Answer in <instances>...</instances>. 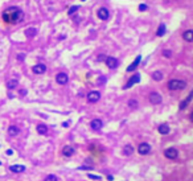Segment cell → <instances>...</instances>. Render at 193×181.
<instances>
[{
  "mask_svg": "<svg viewBox=\"0 0 193 181\" xmlns=\"http://www.w3.org/2000/svg\"><path fill=\"white\" fill-rule=\"evenodd\" d=\"M1 17L8 24H19L24 20V12L19 7H10L3 12Z\"/></svg>",
  "mask_w": 193,
  "mask_h": 181,
  "instance_id": "cell-1",
  "label": "cell"
},
{
  "mask_svg": "<svg viewBox=\"0 0 193 181\" xmlns=\"http://www.w3.org/2000/svg\"><path fill=\"white\" fill-rule=\"evenodd\" d=\"M187 87V82L181 81V79H171L168 82V89L172 91H177V90H183V89Z\"/></svg>",
  "mask_w": 193,
  "mask_h": 181,
  "instance_id": "cell-2",
  "label": "cell"
},
{
  "mask_svg": "<svg viewBox=\"0 0 193 181\" xmlns=\"http://www.w3.org/2000/svg\"><path fill=\"white\" fill-rule=\"evenodd\" d=\"M164 156L169 160H175V159H177L179 152L176 148H167V150L164 151Z\"/></svg>",
  "mask_w": 193,
  "mask_h": 181,
  "instance_id": "cell-3",
  "label": "cell"
},
{
  "mask_svg": "<svg viewBox=\"0 0 193 181\" xmlns=\"http://www.w3.org/2000/svg\"><path fill=\"white\" fill-rule=\"evenodd\" d=\"M139 82H140V74H139V73H136V74H134L132 77H131L130 81L125 85V87H123V89H125V90H127V89H130L131 86H134L135 83H139Z\"/></svg>",
  "mask_w": 193,
  "mask_h": 181,
  "instance_id": "cell-4",
  "label": "cell"
},
{
  "mask_svg": "<svg viewBox=\"0 0 193 181\" xmlns=\"http://www.w3.org/2000/svg\"><path fill=\"white\" fill-rule=\"evenodd\" d=\"M138 152H139L140 155L146 156V155H148V153L151 152V145L148 143H142L139 147H138Z\"/></svg>",
  "mask_w": 193,
  "mask_h": 181,
  "instance_id": "cell-5",
  "label": "cell"
},
{
  "mask_svg": "<svg viewBox=\"0 0 193 181\" xmlns=\"http://www.w3.org/2000/svg\"><path fill=\"white\" fill-rule=\"evenodd\" d=\"M96 16H98L101 20H107L110 17V12H109V10H107V8L102 7V8H99V10H98Z\"/></svg>",
  "mask_w": 193,
  "mask_h": 181,
  "instance_id": "cell-6",
  "label": "cell"
},
{
  "mask_svg": "<svg viewBox=\"0 0 193 181\" xmlns=\"http://www.w3.org/2000/svg\"><path fill=\"white\" fill-rule=\"evenodd\" d=\"M101 99V93L99 91H90V93L87 94V100L91 103L94 102H98Z\"/></svg>",
  "mask_w": 193,
  "mask_h": 181,
  "instance_id": "cell-7",
  "label": "cell"
},
{
  "mask_svg": "<svg viewBox=\"0 0 193 181\" xmlns=\"http://www.w3.org/2000/svg\"><path fill=\"white\" fill-rule=\"evenodd\" d=\"M106 65L109 66V69H116L119 65V61L115 57H106Z\"/></svg>",
  "mask_w": 193,
  "mask_h": 181,
  "instance_id": "cell-8",
  "label": "cell"
},
{
  "mask_svg": "<svg viewBox=\"0 0 193 181\" xmlns=\"http://www.w3.org/2000/svg\"><path fill=\"white\" fill-rule=\"evenodd\" d=\"M56 81L58 85H66L69 81L68 74H66V73H58V74L56 75Z\"/></svg>",
  "mask_w": 193,
  "mask_h": 181,
  "instance_id": "cell-9",
  "label": "cell"
},
{
  "mask_svg": "<svg viewBox=\"0 0 193 181\" xmlns=\"http://www.w3.org/2000/svg\"><path fill=\"white\" fill-rule=\"evenodd\" d=\"M162 100H163V98H162L160 94H157V93H151L150 94V102L152 103V105H160Z\"/></svg>",
  "mask_w": 193,
  "mask_h": 181,
  "instance_id": "cell-10",
  "label": "cell"
},
{
  "mask_svg": "<svg viewBox=\"0 0 193 181\" xmlns=\"http://www.w3.org/2000/svg\"><path fill=\"white\" fill-rule=\"evenodd\" d=\"M32 72L34 74H44V73L47 72V66L44 65V64H37V65H34L32 68Z\"/></svg>",
  "mask_w": 193,
  "mask_h": 181,
  "instance_id": "cell-11",
  "label": "cell"
},
{
  "mask_svg": "<svg viewBox=\"0 0 193 181\" xmlns=\"http://www.w3.org/2000/svg\"><path fill=\"white\" fill-rule=\"evenodd\" d=\"M90 127L93 128L94 131H99V130H102L103 123H102L101 119H93V120L90 122Z\"/></svg>",
  "mask_w": 193,
  "mask_h": 181,
  "instance_id": "cell-12",
  "label": "cell"
},
{
  "mask_svg": "<svg viewBox=\"0 0 193 181\" xmlns=\"http://www.w3.org/2000/svg\"><path fill=\"white\" fill-rule=\"evenodd\" d=\"M74 153H75V151H74V148H73L72 145H65V147H64L62 155L65 157H70V156H73Z\"/></svg>",
  "mask_w": 193,
  "mask_h": 181,
  "instance_id": "cell-13",
  "label": "cell"
},
{
  "mask_svg": "<svg viewBox=\"0 0 193 181\" xmlns=\"http://www.w3.org/2000/svg\"><path fill=\"white\" fill-rule=\"evenodd\" d=\"M140 61H142V56H138L136 58L134 59V62H132V64H131V65L127 68V72H128V73H130V72H134L135 69L138 68V65H139Z\"/></svg>",
  "mask_w": 193,
  "mask_h": 181,
  "instance_id": "cell-14",
  "label": "cell"
},
{
  "mask_svg": "<svg viewBox=\"0 0 193 181\" xmlns=\"http://www.w3.org/2000/svg\"><path fill=\"white\" fill-rule=\"evenodd\" d=\"M10 171L13 172V173H21V172L25 171V167L20 165V164H13V165L10 167Z\"/></svg>",
  "mask_w": 193,
  "mask_h": 181,
  "instance_id": "cell-15",
  "label": "cell"
},
{
  "mask_svg": "<svg viewBox=\"0 0 193 181\" xmlns=\"http://www.w3.org/2000/svg\"><path fill=\"white\" fill-rule=\"evenodd\" d=\"M24 34L28 38H32V37H34V36L37 34V29L34 28V27H32V28H27V29H25V32H24Z\"/></svg>",
  "mask_w": 193,
  "mask_h": 181,
  "instance_id": "cell-16",
  "label": "cell"
},
{
  "mask_svg": "<svg viewBox=\"0 0 193 181\" xmlns=\"http://www.w3.org/2000/svg\"><path fill=\"white\" fill-rule=\"evenodd\" d=\"M183 38L185 41H188V42H192V41H193V31H190V29L185 31V32H184V34H183Z\"/></svg>",
  "mask_w": 193,
  "mask_h": 181,
  "instance_id": "cell-17",
  "label": "cell"
},
{
  "mask_svg": "<svg viewBox=\"0 0 193 181\" xmlns=\"http://www.w3.org/2000/svg\"><path fill=\"white\" fill-rule=\"evenodd\" d=\"M159 132L162 135H168L169 134V126L167 123H163V124L159 126Z\"/></svg>",
  "mask_w": 193,
  "mask_h": 181,
  "instance_id": "cell-18",
  "label": "cell"
},
{
  "mask_svg": "<svg viewBox=\"0 0 193 181\" xmlns=\"http://www.w3.org/2000/svg\"><path fill=\"white\" fill-rule=\"evenodd\" d=\"M192 97H193V93H190L189 95H188L187 99H184V102L180 103V110H185V109H187V106L190 103V99H192Z\"/></svg>",
  "mask_w": 193,
  "mask_h": 181,
  "instance_id": "cell-19",
  "label": "cell"
},
{
  "mask_svg": "<svg viewBox=\"0 0 193 181\" xmlns=\"http://www.w3.org/2000/svg\"><path fill=\"white\" fill-rule=\"evenodd\" d=\"M123 153H125L126 156H130L134 153V147L131 145V144H126L125 148H123Z\"/></svg>",
  "mask_w": 193,
  "mask_h": 181,
  "instance_id": "cell-20",
  "label": "cell"
},
{
  "mask_svg": "<svg viewBox=\"0 0 193 181\" xmlns=\"http://www.w3.org/2000/svg\"><path fill=\"white\" fill-rule=\"evenodd\" d=\"M17 85H19L17 79H10V81L7 82V87L10 89V90H13V89L17 87Z\"/></svg>",
  "mask_w": 193,
  "mask_h": 181,
  "instance_id": "cell-21",
  "label": "cell"
},
{
  "mask_svg": "<svg viewBox=\"0 0 193 181\" xmlns=\"http://www.w3.org/2000/svg\"><path fill=\"white\" fill-rule=\"evenodd\" d=\"M20 130L19 127H16V126H11L10 128H8V134L11 135V136H16V135H19Z\"/></svg>",
  "mask_w": 193,
  "mask_h": 181,
  "instance_id": "cell-22",
  "label": "cell"
},
{
  "mask_svg": "<svg viewBox=\"0 0 193 181\" xmlns=\"http://www.w3.org/2000/svg\"><path fill=\"white\" fill-rule=\"evenodd\" d=\"M165 25L164 24H162V25H159V28H157V31H156V36L157 37H162V36H164V33H165Z\"/></svg>",
  "mask_w": 193,
  "mask_h": 181,
  "instance_id": "cell-23",
  "label": "cell"
},
{
  "mask_svg": "<svg viewBox=\"0 0 193 181\" xmlns=\"http://www.w3.org/2000/svg\"><path fill=\"white\" fill-rule=\"evenodd\" d=\"M37 132L40 135H47V132H48V127L45 124H38L37 126Z\"/></svg>",
  "mask_w": 193,
  "mask_h": 181,
  "instance_id": "cell-24",
  "label": "cell"
},
{
  "mask_svg": "<svg viewBox=\"0 0 193 181\" xmlns=\"http://www.w3.org/2000/svg\"><path fill=\"white\" fill-rule=\"evenodd\" d=\"M152 79H153V81H162V79H163V73L159 72V70L153 72L152 73Z\"/></svg>",
  "mask_w": 193,
  "mask_h": 181,
  "instance_id": "cell-25",
  "label": "cell"
},
{
  "mask_svg": "<svg viewBox=\"0 0 193 181\" xmlns=\"http://www.w3.org/2000/svg\"><path fill=\"white\" fill-rule=\"evenodd\" d=\"M78 10H79V5H72V7H70V8L68 10V15H69V16H73Z\"/></svg>",
  "mask_w": 193,
  "mask_h": 181,
  "instance_id": "cell-26",
  "label": "cell"
},
{
  "mask_svg": "<svg viewBox=\"0 0 193 181\" xmlns=\"http://www.w3.org/2000/svg\"><path fill=\"white\" fill-rule=\"evenodd\" d=\"M57 180H58V177L56 175H49L45 177V181H57Z\"/></svg>",
  "mask_w": 193,
  "mask_h": 181,
  "instance_id": "cell-27",
  "label": "cell"
},
{
  "mask_svg": "<svg viewBox=\"0 0 193 181\" xmlns=\"http://www.w3.org/2000/svg\"><path fill=\"white\" fill-rule=\"evenodd\" d=\"M128 106H130L131 109H136V107H138V102L135 99H131L130 102H128Z\"/></svg>",
  "mask_w": 193,
  "mask_h": 181,
  "instance_id": "cell-28",
  "label": "cell"
},
{
  "mask_svg": "<svg viewBox=\"0 0 193 181\" xmlns=\"http://www.w3.org/2000/svg\"><path fill=\"white\" fill-rule=\"evenodd\" d=\"M163 56L167 57V58H171V57H172V52H171V50L165 49V50H163Z\"/></svg>",
  "mask_w": 193,
  "mask_h": 181,
  "instance_id": "cell-29",
  "label": "cell"
},
{
  "mask_svg": "<svg viewBox=\"0 0 193 181\" xmlns=\"http://www.w3.org/2000/svg\"><path fill=\"white\" fill-rule=\"evenodd\" d=\"M148 10V7H147V4H140L139 5V11H142V12H144V11Z\"/></svg>",
  "mask_w": 193,
  "mask_h": 181,
  "instance_id": "cell-30",
  "label": "cell"
},
{
  "mask_svg": "<svg viewBox=\"0 0 193 181\" xmlns=\"http://www.w3.org/2000/svg\"><path fill=\"white\" fill-rule=\"evenodd\" d=\"M89 178H93V180H101V176H96V175H87Z\"/></svg>",
  "mask_w": 193,
  "mask_h": 181,
  "instance_id": "cell-31",
  "label": "cell"
},
{
  "mask_svg": "<svg viewBox=\"0 0 193 181\" xmlns=\"http://www.w3.org/2000/svg\"><path fill=\"white\" fill-rule=\"evenodd\" d=\"M105 82H106V78H105V77H101L99 81H98V83H99V85H103Z\"/></svg>",
  "mask_w": 193,
  "mask_h": 181,
  "instance_id": "cell-32",
  "label": "cell"
},
{
  "mask_svg": "<svg viewBox=\"0 0 193 181\" xmlns=\"http://www.w3.org/2000/svg\"><path fill=\"white\" fill-rule=\"evenodd\" d=\"M17 58H19L20 61H23V59L25 58V54H19V56H17Z\"/></svg>",
  "mask_w": 193,
  "mask_h": 181,
  "instance_id": "cell-33",
  "label": "cell"
},
{
  "mask_svg": "<svg viewBox=\"0 0 193 181\" xmlns=\"http://www.w3.org/2000/svg\"><path fill=\"white\" fill-rule=\"evenodd\" d=\"M79 169H89V171H90V167H79Z\"/></svg>",
  "mask_w": 193,
  "mask_h": 181,
  "instance_id": "cell-34",
  "label": "cell"
},
{
  "mask_svg": "<svg viewBox=\"0 0 193 181\" xmlns=\"http://www.w3.org/2000/svg\"><path fill=\"white\" fill-rule=\"evenodd\" d=\"M103 59H105V56H99V57H98V61H103Z\"/></svg>",
  "mask_w": 193,
  "mask_h": 181,
  "instance_id": "cell-35",
  "label": "cell"
},
{
  "mask_svg": "<svg viewBox=\"0 0 193 181\" xmlns=\"http://www.w3.org/2000/svg\"><path fill=\"white\" fill-rule=\"evenodd\" d=\"M20 94H21V95H27V90H21Z\"/></svg>",
  "mask_w": 193,
  "mask_h": 181,
  "instance_id": "cell-36",
  "label": "cell"
},
{
  "mask_svg": "<svg viewBox=\"0 0 193 181\" xmlns=\"http://www.w3.org/2000/svg\"><path fill=\"white\" fill-rule=\"evenodd\" d=\"M12 150H8V151H7V155H12Z\"/></svg>",
  "mask_w": 193,
  "mask_h": 181,
  "instance_id": "cell-37",
  "label": "cell"
},
{
  "mask_svg": "<svg viewBox=\"0 0 193 181\" xmlns=\"http://www.w3.org/2000/svg\"><path fill=\"white\" fill-rule=\"evenodd\" d=\"M82 1H85V0H82Z\"/></svg>",
  "mask_w": 193,
  "mask_h": 181,
  "instance_id": "cell-38",
  "label": "cell"
}]
</instances>
